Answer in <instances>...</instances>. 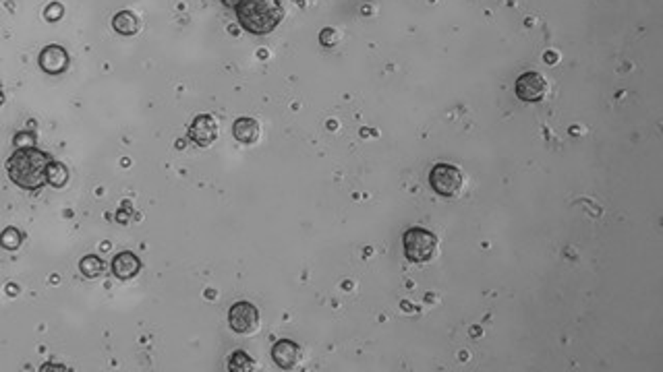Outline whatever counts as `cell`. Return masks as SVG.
<instances>
[{"label": "cell", "mask_w": 663, "mask_h": 372, "mask_svg": "<svg viewBox=\"0 0 663 372\" xmlns=\"http://www.w3.org/2000/svg\"><path fill=\"white\" fill-rule=\"evenodd\" d=\"M431 189L442 197H456L462 189V174L456 165L437 163L429 172Z\"/></svg>", "instance_id": "277c9868"}, {"label": "cell", "mask_w": 663, "mask_h": 372, "mask_svg": "<svg viewBox=\"0 0 663 372\" xmlns=\"http://www.w3.org/2000/svg\"><path fill=\"white\" fill-rule=\"evenodd\" d=\"M255 368V360L251 356H247L245 351H235L230 358H228V370H235V372H249Z\"/></svg>", "instance_id": "9a60e30c"}, {"label": "cell", "mask_w": 663, "mask_h": 372, "mask_svg": "<svg viewBox=\"0 0 663 372\" xmlns=\"http://www.w3.org/2000/svg\"><path fill=\"white\" fill-rule=\"evenodd\" d=\"M23 242V234L17 228H7L3 234H0V246L7 248V251H17Z\"/></svg>", "instance_id": "2e32d148"}, {"label": "cell", "mask_w": 663, "mask_h": 372, "mask_svg": "<svg viewBox=\"0 0 663 372\" xmlns=\"http://www.w3.org/2000/svg\"><path fill=\"white\" fill-rule=\"evenodd\" d=\"M13 145H15V149L36 147V135H34V132H30V130L17 132V135H15V139H13Z\"/></svg>", "instance_id": "e0dca14e"}, {"label": "cell", "mask_w": 663, "mask_h": 372, "mask_svg": "<svg viewBox=\"0 0 663 372\" xmlns=\"http://www.w3.org/2000/svg\"><path fill=\"white\" fill-rule=\"evenodd\" d=\"M228 323L230 329L241 335L255 333L259 327V310L251 302H237L228 310Z\"/></svg>", "instance_id": "5b68a950"}, {"label": "cell", "mask_w": 663, "mask_h": 372, "mask_svg": "<svg viewBox=\"0 0 663 372\" xmlns=\"http://www.w3.org/2000/svg\"><path fill=\"white\" fill-rule=\"evenodd\" d=\"M52 157L38 147L15 149L7 159V174L13 184L25 191H38L46 182V170Z\"/></svg>", "instance_id": "6da1fadb"}, {"label": "cell", "mask_w": 663, "mask_h": 372, "mask_svg": "<svg viewBox=\"0 0 663 372\" xmlns=\"http://www.w3.org/2000/svg\"><path fill=\"white\" fill-rule=\"evenodd\" d=\"M46 182L50 186H54V189H63V186L69 182V170L65 163L61 161H50L48 163V170H46Z\"/></svg>", "instance_id": "4fadbf2b"}, {"label": "cell", "mask_w": 663, "mask_h": 372, "mask_svg": "<svg viewBox=\"0 0 663 372\" xmlns=\"http://www.w3.org/2000/svg\"><path fill=\"white\" fill-rule=\"evenodd\" d=\"M319 38H321V44H323V46H332V44L336 42V32L327 27V30H323V32H321V36H319Z\"/></svg>", "instance_id": "d6986e66"}, {"label": "cell", "mask_w": 663, "mask_h": 372, "mask_svg": "<svg viewBox=\"0 0 663 372\" xmlns=\"http://www.w3.org/2000/svg\"><path fill=\"white\" fill-rule=\"evenodd\" d=\"M547 93V81L539 73H525L517 79V95L523 102H541Z\"/></svg>", "instance_id": "8992f818"}, {"label": "cell", "mask_w": 663, "mask_h": 372, "mask_svg": "<svg viewBox=\"0 0 663 372\" xmlns=\"http://www.w3.org/2000/svg\"><path fill=\"white\" fill-rule=\"evenodd\" d=\"M112 27L120 36H135L139 32V19L131 11H118L112 19Z\"/></svg>", "instance_id": "7c38bea8"}, {"label": "cell", "mask_w": 663, "mask_h": 372, "mask_svg": "<svg viewBox=\"0 0 663 372\" xmlns=\"http://www.w3.org/2000/svg\"><path fill=\"white\" fill-rule=\"evenodd\" d=\"M79 269L87 279H96L104 273V261L96 255H87L79 261Z\"/></svg>", "instance_id": "5bb4252c"}, {"label": "cell", "mask_w": 663, "mask_h": 372, "mask_svg": "<svg viewBox=\"0 0 663 372\" xmlns=\"http://www.w3.org/2000/svg\"><path fill=\"white\" fill-rule=\"evenodd\" d=\"M402 246L411 263H427L437 253V236L425 228H409L402 236Z\"/></svg>", "instance_id": "3957f363"}, {"label": "cell", "mask_w": 663, "mask_h": 372, "mask_svg": "<svg viewBox=\"0 0 663 372\" xmlns=\"http://www.w3.org/2000/svg\"><path fill=\"white\" fill-rule=\"evenodd\" d=\"M241 27L253 36L272 34L284 19L280 0H241L235 7Z\"/></svg>", "instance_id": "7a4b0ae2"}, {"label": "cell", "mask_w": 663, "mask_h": 372, "mask_svg": "<svg viewBox=\"0 0 663 372\" xmlns=\"http://www.w3.org/2000/svg\"><path fill=\"white\" fill-rule=\"evenodd\" d=\"M112 273L114 277H118L120 281H127V279H133L139 269H141V261L137 255H133L131 251H122L118 253L114 259H112Z\"/></svg>", "instance_id": "30bf717a"}, {"label": "cell", "mask_w": 663, "mask_h": 372, "mask_svg": "<svg viewBox=\"0 0 663 372\" xmlns=\"http://www.w3.org/2000/svg\"><path fill=\"white\" fill-rule=\"evenodd\" d=\"M218 137V124L210 114H199L189 126V139L199 147H210Z\"/></svg>", "instance_id": "ba28073f"}, {"label": "cell", "mask_w": 663, "mask_h": 372, "mask_svg": "<svg viewBox=\"0 0 663 372\" xmlns=\"http://www.w3.org/2000/svg\"><path fill=\"white\" fill-rule=\"evenodd\" d=\"M3 102H5V97H3V93H0V106H3Z\"/></svg>", "instance_id": "44dd1931"}, {"label": "cell", "mask_w": 663, "mask_h": 372, "mask_svg": "<svg viewBox=\"0 0 663 372\" xmlns=\"http://www.w3.org/2000/svg\"><path fill=\"white\" fill-rule=\"evenodd\" d=\"M239 3H241V0H222V5H226V7H232V9H235V7H237Z\"/></svg>", "instance_id": "ffe728a7"}, {"label": "cell", "mask_w": 663, "mask_h": 372, "mask_svg": "<svg viewBox=\"0 0 663 372\" xmlns=\"http://www.w3.org/2000/svg\"><path fill=\"white\" fill-rule=\"evenodd\" d=\"M69 52L63 48V46H58V44H50V46H46L42 52H40V58H38V62H40V69L44 71V73H48V75H61V73H65L67 69H69Z\"/></svg>", "instance_id": "52a82bcc"}, {"label": "cell", "mask_w": 663, "mask_h": 372, "mask_svg": "<svg viewBox=\"0 0 663 372\" xmlns=\"http://www.w3.org/2000/svg\"><path fill=\"white\" fill-rule=\"evenodd\" d=\"M298 358H301V347H298V343H294V341H290V339H280V341H276L274 347H272V360H274L276 366L282 368V370L294 368V364L298 362Z\"/></svg>", "instance_id": "9c48e42d"}, {"label": "cell", "mask_w": 663, "mask_h": 372, "mask_svg": "<svg viewBox=\"0 0 663 372\" xmlns=\"http://www.w3.org/2000/svg\"><path fill=\"white\" fill-rule=\"evenodd\" d=\"M44 17H46V21H50V23L58 21V19L63 17V5H61V3H52V5L46 9Z\"/></svg>", "instance_id": "ac0fdd59"}, {"label": "cell", "mask_w": 663, "mask_h": 372, "mask_svg": "<svg viewBox=\"0 0 663 372\" xmlns=\"http://www.w3.org/2000/svg\"><path fill=\"white\" fill-rule=\"evenodd\" d=\"M232 135L237 141L245 143V145H251L259 139V124L257 120L249 118V116H241L235 120L232 124Z\"/></svg>", "instance_id": "8fae6325"}]
</instances>
